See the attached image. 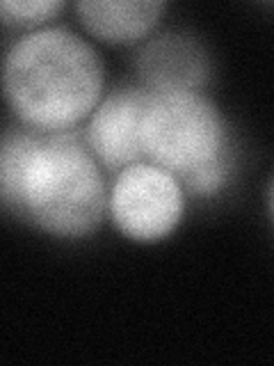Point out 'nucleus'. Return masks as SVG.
Segmentation results:
<instances>
[{
	"mask_svg": "<svg viewBox=\"0 0 274 366\" xmlns=\"http://www.w3.org/2000/svg\"><path fill=\"white\" fill-rule=\"evenodd\" d=\"M98 165L71 133L7 135L0 154L3 202L53 236H85L108 204Z\"/></svg>",
	"mask_w": 274,
	"mask_h": 366,
	"instance_id": "1",
	"label": "nucleus"
},
{
	"mask_svg": "<svg viewBox=\"0 0 274 366\" xmlns=\"http://www.w3.org/2000/svg\"><path fill=\"white\" fill-rule=\"evenodd\" d=\"M3 89L19 122L37 133H64L103 101V64L80 34L41 28L11 44Z\"/></svg>",
	"mask_w": 274,
	"mask_h": 366,
	"instance_id": "2",
	"label": "nucleus"
},
{
	"mask_svg": "<svg viewBox=\"0 0 274 366\" xmlns=\"http://www.w3.org/2000/svg\"><path fill=\"white\" fill-rule=\"evenodd\" d=\"M142 147L151 163L183 181L228 160V131L222 114L199 92L148 94Z\"/></svg>",
	"mask_w": 274,
	"mask_h": 366,
	"instance_id": "3",
	"label": "nucleus"
},
{
	"mask_svg": "<svg viewBox=\"0 0 274 366\" xmlns=\"http://www.w3.org/2000/svg\"><path fill=\"white\" fill-rule=\"evenodd\" d=\"M108 209L114 227L137 240L158 243L178 227L183 217L181 179L156 163H133L117 172Z\"/></svg>",
	"mask_w": 274,
	"mask_h": 366,
	"instance_id": "4",
	"label": "nucleus"
},
{
	"mask_svg": "<svg viewBox=\"0 0 274 366\" xmlns=\"http://www.w3.org/2000/svg\"><path fill=\"white\" fill-rule=\"evenodd\" d=\"M148 103L144 89H121L103 99L87 124V147L110 172H121L144 156L142 122Z\"/></svg>",
	"mask_w": 274,
	"mask_h": 366,
	"instance_id": "5",
	"label": "nucleus"
},
{
	"mask_svg": "<svg viewBox=\"0 0 274 366\" xmlns=\"http://www.w3.org/2000/svg\"><path fill=\"white\" fill-rule=\"evenodd\" d=\"M137 74L148 94L199 92L208 76L201 46L183 34H163L137 55Z\"/></svg>",
	"mask_w": 274,
	"mask_h": 366,
	"instance_id": "6",
	"label": "nucleus"
},
{
	"mask_svg": "<svg viewBox=\"0 0 274 366\" xmlns=\"http://www.w3.org/2000/svg\"><path fill=\"white\" fill-rule=\"evenodd\" d=\"M163 3H114V0H85L76 5V14L89 34L110 44H131L146 37L151 32L160 14Z\"/></svg>",
	"mask_w": 274,
	"mask_h": 366,
	"instance_id": "7",
	"label": "nucleus"
},
{
	"mask_svg": "<svg viewBox=\"0 0 274 366\" xmlns=\"http://www.w3.org/2000/svg\"><path fill=\"white\" fill-rule=\"evenodd\" d=\"M64 9L62 0H3L0 14L7 26H39Z\"/></svg>",
	"mask_w": 274,
	"mask_h": 366,
	"instance_id": "8",
	"label": "nucleus"
},
{
	"mask_svg": "<svg viewBox=\"0 0 274 366\" xmlns=\"http://www.w3.org/2000/svg\"><path fill=\"white\" fill-rule=\"evenodd\" d=\"M228 172H231V165H228V160H224V163L203 167L199 172H194V174L186 177V179H183V186H186L194 194L210 197V194L220 192V188L224 186L226 179H228Z\"/></svg>",
	"mask_w": 274,
	"mask_h": 366,
	"instance_id": "9",
	"label": "nucleus"
},
{
	"mask_svg": "<svg viewBox=\"0 0 274 366\" xmlns=\"http://www.w3.org/2000/svg\"><path fill=\"white\" fill-rule=\"evenodd\" d=\"M268 204H270V213H272V220H274V181L270 186V194H268Z\"/></svg>",
	"mask_w": 274,
	"mask_h": 366,
	"instance_id": "10",
	"label": "nucleus"
}]
</instances>
